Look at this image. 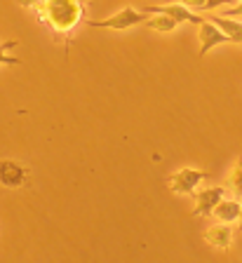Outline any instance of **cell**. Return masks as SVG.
Returning a JSON list of instances; mask_svg holds the SVG:
<instances>
[{
	"label": "cell",
	"mask_w": 242,
	"mask_h": 263,
	"mask_svg": "<svg viewBox=\"0 0 242 263\" xmlns=\"http://www.w3.org/2000/svg\"><path fill=\"white\" fill-rule=\"evenodd\" d=\"M202 240L207 245L216 247V249H231L233 245V228L231 223H219V226H209L207 230L202 233Z\"/></svg>",
	"instance_id": "obj_8"
},
{
	"label": "cell",
	"mask_w": 242,
	"mask_h": 263,
	"mask_svg": "<svg viewBox=\"0 0 242 263\" xmlns=\"http://www.w3.org/2000/svg\"><path fill=\"white\" fill-rule=\"evenodd\" d=\"M19 5L22 7H28V10H35V7L40 5V3H43V0H17Z\"/></svg>",
	"instance_id": "obj_17"
},
{
	"label": "cell",
	"mask_w": 242,
	"mask_h": 263,
	"mask_svg": "<svg viewBox=\"0 0 242 263\" xmlns=\"http://www.w3.org/2000/svg\"><path fill=\"white\" fill-rule=\"evenodd\" d=\"M146 12H139L134 10V7H122L120 12H116L113 16H108V19H101V22H87L85 19V24L92 28H110V31H127V28L132 26H139V24L146 22Z\"/></svg>",
	"instance_id": "obj_3"
},
{
	"label": "cell",
	"mask_w": 242,
	"mask_h": 263,
	"mask_svg": "<svg viewBox=\"0 0 242 263\" xmlns=\"http://www.w3.org/2000/svg\"><path fill=\"white\" fill-rule=\"evenodd\" d=\"M143 12L146 14H167L172 16L174 22L179 24H195V26H200V24L204 22V16L195 14V12H191V7H186L183 3H160V5H148V7H143Z\"/></svg>",
	"instance_id": "obj_5"
},
{
	"label": "cell",
	"mask_w": 242,
	"mask_h": 263,
	"mask_svg": "<svg viewBox=\"0 0 242 263\" xmlns=\"http://www.w3.org/2000/svg\"><path fill=\"white\" fill-rule=\"evenodd\" d=\"M240 212H242V204H240V200H221L219 204H216V209L212 212V216H214L219 223H235L237 219H240Z\"/></svg>",
	"instance_id": "obj_9"
},
{
	"label": "cell",
	"mask_w": 242,
	"mask_h": 263,
	"mask_svg": "<svg viewBox=\"0 0 242 263\" xmlns=\"http://www.w3.org/2000/svg\"><path fill=\"white\" fill-rule=\"evenodd\" d=\"M19 45V40H5V43H0V66H19L22 59L19 57H12L10 49H14Z\"/></svg>",
	"instance_id": "obj_13"
},
{
	"label": "cell",
	"mask_w": 242,
	"mask_h": 263,
	"mask_svg": "<svg viewBox=\"0 0 242 263\" xmlns=\"http://www.w3.org/2000/svg\"><path fill=\"white\" fill-rule=\"evenodd\" d=\"M172 3H183V5L191 7V10H204V3H207V0H172Z\"/></svg>",
	"instance_id": "obj_14"
},
{
	"label": "cell",
	"mask_w": 242,
	"mask_h": 263,
	"mask_svg": "<svg viewBox=\"0 0 242 263\" xmlns=\"http://www.w3.org/2000/svg\"><path fill=\"white\" fill-rule=\"evenodd\" d=\"M38 22L50 26L57 38H66V52L71 45V35L76 26L85 19V3L83 0H43L35 7Z\"/></svg>",
	"instance_id": "obj_1"
},
{
	"label": "cell",
	"mask_w": 242,
	"mask_h": 263,
	"mask_svg": "<svg viewBox=\"0 0 242 263\" xmlns=\"http://www.w3.org/2000/svg\"><path fill=\"white\" fill-rule=\"evenodd\" d=\"M224 16H242V0H240V3H237V5L228 7V10L224 12Z\"/></svg>",
	"instance_id": "obj_16"
},
{
	"label": "cell",
	"mask_w": 242,
	"mask_h": 263,
	"mask_svg": "<svg viewBox=\"0 0 242 263\" xmlns=\"http://www.w3.org/2000/svg\"><path fill=\"white\" fill-rule=\"evenodd\" d=\"M209 22H214L216 26L221 28V31L228 35V40L235 45H242V24L235 22V19H231V16H209Z\"/></svg>",
	"instance_id": "obj_10"
},
{
	"label": "cell",
	"mask_w": 242,
	"mask_h": 263,
	"mask_svg": "<svg viewBox=\"0 0 242 263\" xmlns=\"http://www.w3.org/2000/svg\"><path fill=\"white\" fill-rule=\"evenodd\" d=\"M28 179H31V170L26 164L12 158H0V186L3 188L17 191V188L26 186Z\"/></svg>",
	"instance_id": "obj_4"
},
{
	"label": "cell",
	"mask_w": 242,
	"mask_h": 263,
	"mask_svg": "<svg viewBox=\"0 0 242 263\" xmlns=\"http://www.w3.org/2000/svg\"><path fill=\"white\" fill-rule=\"evenodd\" d=\"M207 172L202 170H193V167H183V170L174 172L165 179V186L170 188L174 195H195L198 186L207 179Z\"/></svg>",
	"instance_id": "obj_2"
},
{
	"label": "cell",
	"mask_w": 242,
	"mask_h": 263,
	"mask_svg": "<svg viewBox=\"0 0 242 263\" xmlns=\"http://www.w3.org/2000/svg\"><path fill=\"white\" fill-rule=\"evenodd\" d=\"M226 191H231L235 200H242V155L237 158L231 176H228V181H226Z\"/></svg>",
	"instance_id": "obj_12"
},
{
	"label": "cell",
	"mask_w": 242,
	"mask_h": 263,
	"mask_svg": "<svg viewBox=\"0 0 242 263\" xmlns=\"http://www.w3.org/2000/svg\"><path fill=\"white\" fill-rule=\"evenodd\" d=\"M233 0H207L204 3V10H216V7H224V5H231Z\"/></svg>",
	"instance_id": "obj_15"
},
{
	"label": "cell",
	"mask_w": 242,
	"mask_h": 263,
	"mask_svg": "<svg viewBox=\"0 0 242 263\" xmlns=\"http://www.w3.org/2000/svg\"><path fill=\"white\" fill-rule=\"evenodd\" d=\"M240 202H242V200H240Z\"/></svg>",
	"instance_id": "obj_19"
},
{
	"label": "cell",
	"mask_w": 242,
	"mask_h": 263,
	"mask_svg": "<svg viewBox=\"0 0 242 263\" xmlns=\"http://www.w3.org/2000/svg\"><path fill=\"white\" fill-rule=\"evenodd\" d=\"M198 38H200V57H207L209 49L219 47V45L231 43V40H228V35H226V33L221 31L214 22H209V19H204V22L200 24Z\"/></svg>",
	"instance_id": "obj_7"
},
{
	"label": "cell",
	"mask_w": 242,
	"mask_h": 263,
	"mask_svg": "<svg viewBox=\"0 0 242 263\" xmlns=\"http://www.w3.org/2000/svg\"><path fill=\"white\" fill-rule=\"evenodd\" d=\"M237 230L242 233V212H240V219H237Z\"/></svg>",
	"instance_id": "obj_18"
},
{
	"label": "cell",
	"mask_w": 242,
	"mask_h": 263,
	"mask_svg": "<svg viewBox=\"0 0 242 263\" xmlns=\"http://www.w3.org/2000/svg\"><path fill=\"white\" fill-rule=\"evenodd\" d=\"M226 197V186H214V188H202V191H195V209H193V216H212V212L216 209V204Z\"/></svg>",
	"instance_id": "obj_6"
},
{
	"label": "cell",
	"mask_w": 242,
	"mask_h": 263,
	"mask_svg": "<svg viewBox=\"0 0 242 263\" xmlns=\"http://www.w3.org/2000/svg\"><path fill=\"white\" fill-rule=\"evenodd\" d=\"M143 24H146L151 31H158V33H172L179 26V22H174V19L167 14H151V16H146Z\"/></svg>",
	"instance_id": "obj_11"
}]
</instances>
